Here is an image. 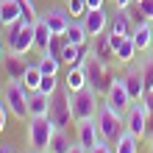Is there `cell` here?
Instances as JSON below:
<instances>
[{"mask_svg": "<svg viewBox=\"0 0 153 153\" xmlns=\"http://www.w3.org/2000/svg\"><path fill=\"white\" fill-rule=\"evenodd\" d=\"M53 134H56V123L50 120V114H45V117H28L25 139H28V148H31V150L48 153V150H50Z\"/></svg>", "mask_w": 153, "mask_h": 153, "instance_id": "1", "label": "cell"}, {"mask_svg": "<svg viewBox=\"0 0 153 153\" xmlns=\"http://www.w3.org/2000/svg\"><path fill=\"white\" fill-rule=\"evenodd\" d=\"M6 48L14 56H25L28 50H33V22L17 20L14 25H8L6 28Z\"/></svg>", "mask_w": 153, "mask_h": 153, "instance_id": "2", "label": "cell"}, {"mask_svg": "<svg viewBox=\"0 0 153 153\" xmlns=\"http://www.w3.org/2000/svg\"><path fill=\"white\" fill-rule=\"evenodd\" d=\"M84 70H86V81H89V86H92L97 95H106V92L111 89V84L117 81V75L111 73V64H103V61H97L95 56H89V59H86Z\"/></svg>", "mask_w": 153, "mask_h": 153, "instance_id": "3", "label": "cell"}, {"mask_svg": "<svg viewBox=\"0 0 153 153\" xmlns=\"http://www.w3.org/2000/svg\"><path fill=\"white\" fill-rule=\"evenodd\" d=\"M97 128H100V137L103 139H109L111 145L117 139L125 134V117H120L114 109H109L106 103H100V109H97Z\"/></svg>", "mask_w": 153, "mask_h": 153, "instance_id": "4", "label": "cell"}, {"mask_svg": "<svg viewBox=\"0 0 153 153\" xmlns=\"http://www.w3.org/2000/svg\"><path fill=\"white\" fill-rule=\"evenodd\" d=\"M70 103H73L75 123L92 120V117H97V109H100V103H97V92H95L92 86L81 89V92H70Z\"/></svg>", "mask_w": 153, "mask_h": 153, "instance_id": "5", "label": "cell"}, {"mask_svg": "<svg viewBox=\"0 0 153 153\" xmlns=\"http://www.w3.org/2000/svg\"><path fill=\"white\" fill-rule=\"evenodd\" d=\"M28 89L22 86V81H6V103L8 109H11V117H17V120H28L31 111H28Z\"/></svg>", "mask_w": 153, "mask_h": 153, "instance_id": "6", "label": "cell"}, {"mask_svg": "<svg viewBox=\"0 0 153 153\" xmlns=\"http://www.w3.org/2000/svg\"><path fill=\"white\" fill-rule=\"evenodd\" d=\"M50 120L56 123V128H67V125L75 123L73 103H70V92L67 89H59V92L50 95Z\"/></svg>", "mask_w": 153, "mask_h": 153, "instance_id": "7", "label": "cell"}, {"mask_svg": "<svg viewBox=\"0 0 153 153\" xmlns=\"http://www.w3.org/2000/svg\"><path fill=\"white\" fill-rule=\"evenodd\" d=\"M148 111H145V106H142L139 100L137 103H131V109L125 111V131L128 134H134L137 139H142L145 134L150 131V125H148Z\"/></svg>", "mask_w": 153, "mask_h": 153, "instance_id": "8", "label": "cell"}, {"mask_svg": "<svg viewBox=\"0 0 153 153\" xmlns=\"http://www.w3.org/2000/svg\"><path fill=\"white\" fill-rule=\"evenodd\" d=\"M103 97H106L103 103L109 106V109H114L120 117H125V111H128V109H131V103H134V100H131V95H128V89H125V81H123V78H117L114 84H111V89H109Z\"/></svg>", "mask_w": 153, "mask_h": 153, "instance_id": "9", "label": "cell"}, {"mask_svg": "<svg viewBox=\"0 0 153 153\" xmlns=\"http://www.w3.org/2000/svg\"><path fill=\"white\" fill-rule=\"evenodd\" d=\"M75 142H78V145H84L86 150H92L95 145H97V142H100L103 137H100V128H97V120H95V117H92V120H81L78 125H75Z\"/></svg>", "mask_w": 153, "mask_h": 153, "instance_id": "10", "label": "cell"}, {"mask_svg": "<svg viewBox=\"0 0 153 153\" xmlns=\"http://www.w3.org/2000/svg\"><path fill=\"white\" fill-rule=\"evenodd\" d=\"M42 20L50 25V31H53V33H64V31L70 28V22H73V17H70L67 6H50L48 11L42 14Z\"/></svg>", "mask_w": 153, "mask_h": 153, "instance_id": "11", "label": "cell"}, {"mask_svg": "<svg viewBox=\"0 0 153 153\" xmlns=\"http://www.w3.org/2000/svg\"><path fill=\"white\" fill-rule=\"evenodd\" d=\"M123 81H125V89H128V95H131V100H134V103L145 97L148 86H145V75H142V67H128V73L123 75Z\"/></svg>", "mask_w": 153, "mask_h": 153, "instance_id": "12", "label": "cell"}, {"mask_svg": "<svg viewBox=\"0 0 153 153\" xmlns=\"http://www.w3.org/2000/svg\"><path fill=\"white\" fill-rule=\"evenodd\" d=\"M109 22H111V17L106 14V8H89L86 17H84V25H86L89 36H100V33H106V31H109Z\"/></svg>", "mask_w": 153, "mask_h": 153, "instance_id": "13", "label": "cell"}, {"mask_svg": "<svg viewBox=\"0 0 153 153\" xmlns=\"http://www.w3.org/2000/svg\"><path fill=\"white\" fill-rule=\"evenodd\" d=\"M109 33H111V36H131V33H134V20H131L128 8H117V11L111 14Z\"/></svg>", "mask_w": 153, "mask_h": 153, "instance_id": "14", "label": "cell"}, {"mask_svg": "<svg viewBox=\"0 0 153 153\" xmlns=\"http://www.w3.org/2000/svg\"><path fill=\"white\" fill-rule=\"evenodd\" d=\"M92 56H95L97 61H103V64H114V61H117V50L111 48V42H109V33H100V36H95Z\"/></svg>", "mask_w": 153, "mask_h": 153, "instance_id": "15", "label": "cell"}, {"mask_svg": "<svg viewBox=\"0 0 153 153\" xmlns=\"http://www.w3.org/2000/svg\"><path fill=\"white\" fill-rule=\"evenodd\" d=\"M89 81H86V70L84 67H67V75H64V89L67 92H81L86 89Z\"/></svg>", "mask_w": 153, "mask_h": 153, "instance_id": "16", "label": "cell"}, {"mask_svg": "<svg viewBox=\"0 0 153 153\" xmlns=\"http://www.w3.org/2000/svg\"><path fill=\"white\" fill-rule=\"evenodd\" d=\"M3 64H6V78L8 81H22L25 70H28V61H25L22 56H14V53H8V56L3 59Z\"/></svg>", "mask_w": 153, "mask_h": 153, "instance_id": "17", "label": "cell"}, {"mask_svg": "<svg viewBox=\"0 0 153 153\" xmlns=\"http://www.w3.org/2000/svg\"><path fill=\"white\" fill-rule=\"evenodd\" d=\"M131 39L137 42V50L139 53H148L153 48V22H145V25H137L131 33Z\"/></svg>", "mask_w": 153, "mask_h": 153, "instance_id": "18", "label": "cell"}, {"mask_svg": "<svg viewBox=\"0 0 153 153\" xmlns=\"http://www.w3.org/2000/svg\"><path fill=\"white\" fill-rule=\"evenodd\" d=\"M28 111H31V117H45V114H50V95H45V92H31V95H28Z\"/></svg>", "mask_w": 153, "mask_h": 153, "instance_id": "19", "label": "cell"}, {"mask_svg": "<svg viewBox=\"0 0 153 153\" xmlns=\"http://www.w3.org/2000/svg\"><path fill=\"white\" fill-rule=\"evenodd\" d=\"M50 36H53V31H50V25L42 20L33 22V50H39V53H45L48 50V42H50Z\"/></svg>", "mask_w": 153, "mask_h": 153, "instance_id": "20", "label": "cell"}, {"mask_svg": "<svg viewBox=\"0 0 153 153\" xmlns=\"http://www.w3.org/2000/svg\"><path fill=\"white\" fill-rule=\"evenodd\" d=\"M64 39H67L70 45H86L92 36H89V31H86L84 20H73V22H70V28L64 31Z\"/></svg>", "mask_w": 153, "mask_h": 153, "instance_id": "21", "label": "cell"}, {"mask_svg": "<svg viewBox=\"0 0 153 153\" xmlns=\"http://www.w3.org/2000/svg\"><path fill=\"white\" fill-rule=\"evenodd\" d=\"M0 17H3L6 28H8V25H14L17 20H22L20 3H17V0H0Z\"/></svg>", "mask_w": 153, "mask_h": 153, "instance_id": "22", "label": "cell"}, {"mask_svg": "<svg viewBox=\"0 0 153 153\" xmlns=\"http://www.w3.org/2000/svg\"><path fill=\"white\" fill-rule=\"evenodd\" d=\"M137 42H134L131 36H125L120 45H117V61H120V64H131L134 59H137Z\"/></svg>", "mask_w": 153, "mask_h": 153, "instance_id": "23", "label": "cell"}, {"mask_svg": "<svg viewBox=\"0 0 153 153\" xmlns=\"http://www.w3.org/2000/svg\"><path fill=\"white\" fill-rule=\"evenodd\" d=\"M70 148H73V139L67 137V128H56V134H53V139H50V150H48V153H70Z\"/></svg>", "mask_w": 153, "mask_h": 153, "instance_id": "24", "label": "cell"}, {"mask_svg": "<svg viewBox=\"0 0 153 153\" xmlns=\"http://www.w3.org/2000/svg\"><path fill=\"white\" fill-rule=\"evenodd\" d=\"M42 84V70L39 64H28V70H25V75H22V86L28 89V92H36Z\"/></svg>", "mask_w": 153, "mask_h": 153, "instance_id": "25", "label": "cell"}, {"mask_svg": "<svg viewBox=\"0 0 153 153\" xmlns=\"http://www.w3.org/2000/svg\"><path fill=\"white\" fill-rule=\"evenodd\" d=\"M114 145H117L114 153H139V139L134 137V134H128V131H125L123 137L114 142Z\"/></svg>", "mask_w": 153, "mask_h": 153, "instance_id": "26", "label": "cell"}, {"mask_svg": "<svg viewBox=\"0 0 153 153\" xmlns=\"http://www.w3.org/2000/svg\"><path fill=\"white\" fill-rule=\"evenodd\" d=\"M39 70H42V75H59V67H61V61L59 59H53L50 53H39Z\"/></svg>", "mask_w": 153, "mask_h": 153, "instance_id": "27", "label": "cell"}, {"mask_svg": "<svg viewBox=\"0 0 153 153\" xmlns=\"http://www.w3.org/2000/svg\"><path fill=\"white\" fill-rule=\"evenodd\" d=\"M64 6H67V11H70V17H73V20H84L86 11H89L86 0H67Z\"/></svg>", "mask_w": 153, "mask_h": 153, "instance_id": "28", "label": "cell"}, {"mask_svg": "<svg viewBox=\"0 0 153 153\" xmlns=\"http://www.w3.org/2000/svg\"><path fill=\"white\" fill-rule=\"evenodd\" d=\"M36 92H45V95L59 92V75H42V84H39Z\"/></svg>", "mask_w": 153, "mask_h": 153, "instance_id": "29", "label": "cell"}, {"mask_svg": "<svg viewBox=\"0 0 153 153\" xmlns=\"http://www.w3.org/2000/svg\"><path fill=\"white\" fill-rule=\"evenodd\" d=\"M17 3H20V8H22V20H28V22H36V20H39L33 0H17Z\"/></svg>", "mask_w": 153, "mask_h": 153, "instance_id": "30", "label": "cell"}, {"mask_svg": "<svg viewBox=\"0 0 153 153\" xmlns=\"http://www.w3.org/2000/svg\"><path fill=\"white\" fill-rule=\"evenodd\" d=\"M139 67H142V75H145V86H148V92H153V56H148Z\"/></svg>", "mask_w": 153, "mask_h": 153, "instance_id": "31", "label": "cell"}, {"mask_svg": "<svg viewBox=\"0 0 153 153\" xmlns=\"http://www.w3.org/2000/svg\"><path fill=\"white\" fill-rule=\"evenodd\" d=\"M8 114H11V109H8V103H6V97L0 100V134L6 131V120H8Z\"/></svg>", "mask_w": 153, "mask_h": 153, "instance_id": "32", "label": "cell"}, {"mask_svg": "<svg viewBox=\"0 0 153 153\" xmlns=\"http://www.w3.org/2000/svg\"><path fill=\"white\" fill-rule=\"evenodd\" d=\"M137 8L148 17L150 22H153V0H139V3H137Z\"/></svg>", "mask_w": 153, "mask_h": 153, "instance_id": "33", "label": "cell"}, {"mask_svg": "<svg viewBox=\"0 0 153 153\" xmlns=\"http://www.w3.org/2000/svg\"><path fill=\"white\" fill-rule=\"evenodd\" d=\"M89 153H114V148H111V142H109V139H100Z\"/></svg>", "mask_w": 153, "mask_h": 153, "instance_id": "34", "label": "cell"}, {"mask_svg": "<svg viewBox=\"0 0 153 153\" xmlns=\"http://www.w3.org/2000/svg\"><path fill=\"white\" fill-rule=\"evenodd\" d=\"M142 106H145V111L153 117V92H145V97H142V100H139Z\"/></svg>", "mask_w": 153, "mask_h": 153, "instance_id": "35", "label": "cell"}, {"mask_svg": "<svg viewBox=\"0 0 153 153\" xmlns=\"http://www.w3.org/2000/svg\"><path fill=\"white\" fill-rule=\"evenodd\" d=\"M131 20H134V28H137V25H145V22H150L148 17L139 11V8H137V11H131Z\"/></svg>", "mask_w": 153, "mask_h": 153, "instance_id": "36", "label": "cell"}, {"mask_svg": "<svg viewBox=\"0 0 153 153\" xmlns=\"http://www.w3.org/2000/svg\"><path fill=\"white\" fill-rule=\"evenodd\" d=\"M117 8H131V3H137V0H111Z\"/></svg>", "mask_w": 153, "mask_h": 153, "instance_id": "37", "label": "cell"}, {"mask_svg": "<svg viewBox=\"0 0 153 153\" xmlns=\"http://www.w3.org/2000/svg\"><path fill=\"white\" fill-rule=\"evenodd\" d=\"M86 6H89V8H103L106 0H86Z\"/></svg>", "mask_w": 153, "mask_h": 153, "instance_id": "38", "label": "cell"}, {"mask_svg": "<svg viewBox=\"0 0 153 153\" xmlns=\"http://www.w3.org/2000/svg\"><path fill=\"white\" fill-rule=\"evenodd\" d=\"M70 153H89V150H86L84 145H78V142H75V145H73V148H70Z\"/></svg>", "mask_w": 153, "mask_h": 153, "instance_id": "39", "label": "cell"}, {"mask_svg": "<svg viewBox=\"0 0 153 153\" xmlns=\"http://www.w3.org/2000/svg\"><path fill=\"white\" fill-rule=\"evenodd\" d=\"M0 153H17V150H14L11 145H3V148H0Z\"/></svg>", "mask_w": 153, "mask_h": 153, "instance_id": "40", "label": "cell"}, {"mask_svg": "<svg viewBox=\"0 0 153 153\" xmlns=\"http://www.w3.org/2000/svg\"><path fill=\"white\" fill-rule=\"evenodd\" d=\"M3 50H6V42H3V36H0V61H3Z\"/></svg>", "mask_w": 153, "mask_h": 153, "instance_id": "41", "label": "cell"}, {"mask_svg": "<svg viewBox=\"0 0 153 153\" xmlns=\"http://www.w3.org/2000/svg\"><path fill=\"white\" fill-rule=\"evenodd\" d=\"M148 150L153 153V134H150V139H148Z\"/></svg>", "mask_w": 153, "mask_h": 153, "instance_id": "42", "label": "cell"}, {"mask_svg": "<svg viewBox=\"0 0 153 153\" xmlns=\"http://www.w3.org/2000/svg\"><path fill=\"white\" fill-rule=\"evenodd\" d=\"M3 28H6V22H3V17H0V33H3Z\"/></svg>", "mask_w": 153, "mask_h": 153, "instance_id": "43", "label": "cell"}, {"mask_svg": "<svg viewBox=\"0 0 153 153\" xmlns=\"http://www.w3.org/2000/svg\"><path fill=\"white\" fill-rule=\"evenodd\" d=\"M0 92H3V73H0Z\"/></svg>", "mask_w": 153, "mask_h": 153, "instance_id": "44", "label": "cell"}, {"mask_svg": "<svg viewBox=\"0 0 153 153\" xmlns=\"http://www.w3.org/2000/svg\"><path fill=\"white\" fill-rule=\"evenodd\" d=\"M28 153H36V150H28Z\"/></svg>", "mask_w": 153, "mask_h": 153, "instance_id": "45", "label": "cell"}, {"mask_svg": "<svg viewBox=\"0 0 153 153\" xmlns=\"http://www.w3.org/2000/svg\"><path fill=\"white\" fill-rule=\"evenodd\" d=\"M137 3H139V0H137Z\"/></svg>", "mask_w": 153, "mask_h": 153, "instance_id": "46", "label": "cell"}, {"mask_svg": "<svg viewBox=\"0 0 153 153\" xmlns=\"http://www.w3.org/2000/svg\"><path fill=\"white\" fill-rule=\"evenodd\" d=\"M64 3H67V0H64Z\"/></svg>", "mask_w": 153, "mask_h": 153, "instance_id": "47", "label": "cell"}]
</instances>
